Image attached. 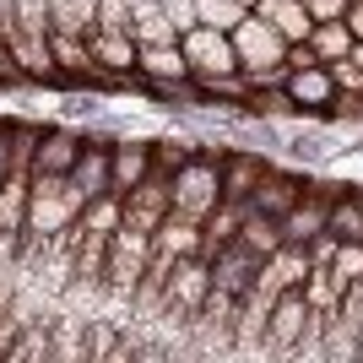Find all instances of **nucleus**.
<instances>
[{"mask_svg": "<svg viewBox=\"0 0 363 363\" xmlns=\"http://www.w3.org/2000/svg\"><path fill=\"white\" fill-rule=\"evenodd\" d=\"M223 152L228 147H201L190 163L168 179V212L184 223H206L223 201Z\"/></svg>", "mask_w": 363, "mask_h": 363, "instance_id": "f257e3e1", "label": "nucleus"}, {"mask_svg": "<svg viewBox=\"0 0 363 363\" xmlns=\"http://www.w3.org/2000/svg\"><path fill=\"white\" fill-rule=\"evenodd\" d=\"M152 266V233H136V228H114L108 233V250H104V293L108 298H125V303H136L141 293V277H147Z\"/></svg>", "mask_w": 363, "mask_h": 363, "instance_id": "f03ea898", "label": "nucleus"}, {"mask_svg": "<svg viewBox=\"0 0 363 363\" xmlns=\"http://www.w3.org/2000/svg\"><path fill=\"white\" fill-rule=\"evenodd\" d=\"M179 55L190 65V82H206V76H244L239 55H233V38L217 28H190L179 38Z\"/></svg>", "mask_w": 363, "mask_h": 363, "instance_id": "7ed1b4c3", "label": "nucleus"}, {"mask_svg": "<svg viewBox=\"0 0 363 363\" xmlns=\"http://www.w3.org/2000/svg\"><path fill=\"white\" fill-rule=\"evenodd\" d=\"M206 293H212V266L201 255L179 260L174 272H168V288H163V315L174 320H196L201 303H206Z\"/></svg>", "mask_w": 363, "mask_h": 363, "instance_id": "20e7f679", "label": "nucleus"}, {"mask_svg": "<svg viewBox=\"0 0 363 363\" xmlns=\"http://www.w3.org/2000/svg\"><path fill=\"white\" fill-rule=\"evenodd\" d=\"M228 38H233V55H239V71H244V76L288 60V44H282V38H277V28H272V22H260L255 11H244V22L228 33Z\"/></svg>", "mask_w": 363, "mask_h": 363, "instance_id": "39448f33", "label": "nucleus"}, {"mask_svg": "<svg viewBox=\"0 0 363 363\" xmlns=\"http://www.w3.org/2000/svg\"><path fill=\"white\" fill-rule=\"evenodd\" d=\"M309 325H315V315H309V303H303V293H282V298L272 303V315H266V352H298L303 342H309Z\"/></svg>", "mask_w": 363, "mask_h": 363, "instance_id": "423d86ee", "label": "nucleus"}, {"mask_svg": "<svg viewBox=\"0 0 363 363\" xmlns=\"http://www.w3.org/2000/svg\"><path fill=\"white\" fill-rule=\"evenodd\" d=\"M309 190V179L303 174H293V168H266L260 174V184H255V196H250V212L255 217H272V223H282V217L298 206V196Z\"/></svg>", "mask_w": 363, "mask_h": 363, "instance_id": "0eeeda50", "label": "nucleus"}, {"mask_svg": "<svg viewBox=\"0 0 363 363\" xmlns=\"http://www.w3.org/2000/svg\"><path fill=\"white\" fill-rule=\"evenodd\" d=\"M206 266H212V293H223V298H233V303L255 288V277H260V255H250L239 239L223 244V250H217Z\"/></svg>", "mask_w": 363, "mask_h": 363, "instance_id": "6e6552de", "label": "nucleus"}, {"mask_svg": "<svg viewBox=\"0 0 363 363\" xmlns=\"http://www.w3.org/2000/svg\"><path fill=\"white\" fill-rule=\"evenodd\" d=\"M87 55H92V65H98V82H130V76H136V38H130V33L92 28Z\"/></svg>", "mask_w": 363, "mask_h": 363, "instance_id": "1a4fd4ad", "label": "nucleus"}, {"mask_svg": "<svg viewBox=\"0 0 363 363\" xmlns=\"http://www.w3.org/2000/svg\"><path fill=\"white\" fill-rule=\"evenodd\" d=\"M136 82H147L152 92H196L190 87V65H184L179 44H157V49H136Z\"/></svg>", "mask_w": 363, "mask_h": 363, "instance_id": "9d476101", "label": "nucleus"}, {"mask_svg": "<svg viewBox=\"0 0 363 363\" xmlns=\"http://www.w3.org/2000/svg\"><path fill=\"white\" fill-rule=\"evenodd\" d=\"M282 98H288L293 114H325L336 98V82L325 65H298V71H288V87H282Z\"/></svg>", "mask_w": 363, "mask_h": 363, "instance_id": "9b49d317", "label": "nucleus"}, {"mask_svg": "<svg viewBox=\"0 0 363 363\" xmlns=\"http://www.w3.org/2000/svg\"><path fill=\"white\" fill-rule=\"evenodd\" d=\"M325 217H331V190H315V184H309V190H303L298 196V206H293L288 217H282V244H309V239H320V233H325Z\"/></svg>", "mask_w": 363, "mask_h": 363, "instance_id": "f8f14e48", "label": "nucleus"}, {"mask_svg": "<svg viewBox=\"0 0 363 363\" xmlns=\"http://www.w3.org/2000/svg\"><path fill=\"white\" fill-rule=\"evenodd\" d=\"M152 174V141H108V190L130 196L141 179Z\"/></svg>", "mask_w": 363, "mask_h": 363, "instance_id": "ddd939ff", "label": "nucleus"}, {"mask_svg": "<svg viewBox=\"0 0 363 363\" xmlns=\"http://www.w3.org/2000/svg\"><path fill=\"white\" fill-rule=\"evenodd\" d=\"M82 130H65V125H49L38 136V152H33V174H49V179H65L82 157Z\"/></svg>", "mask_w": 363, "mask_h": 363, "instance_id": "4468645a", "label": "nucleus"}, {"mask_svg": "<svg viewBox=\"0 0 363 363\" xmlns=\"http://www.w3.org/2000/svg\"><path fill=\"white\" fill-rule=\"evenodd\" d=\"M163 217H168V179L147 174V179L125 196V228H136V233H157Z\"/></svg>", "mask_w": 363, "mask_h": 363, "instance_id": "2eb2a0df", "label": "nucleus"}, {"mask_svg": "<svg viewBox=\"0 0 363 363\" xmlns=\"http://www.w3.org/2000/svg\"><path fill=\"white\" fill-rule=\"evenodd\" d=\"M266 157L260 152H244V147H228L223 152V201H250L255 196L260 174H266Z\"/></svg>", "mask_w": 363, "mask_h": 363, "instance_id": "dca6fc26", "label": "nucleus"}, {"mask_svg": "<svg viewBox=\"0 0 363 363\" xmlns=\"http://www.w3.org/2000/svg\"><path fill=\"white\" fill-rule=\"evenodd\" d=\"M255 16H260V22H272L277 38H282L288 49L309 44V33H315V22H309V11H303V0H260Z\"/></svg>", "mask_w": 363, "mask_h": 363, "instance_id": "f3484780", "label": "nucleus"}, {"mask_svg": "<svg viewBox=\"0 0 363 363\" xmlns=\"http://www.w3.org/2000/svg\"><path fill=\"white\" fill-rule=\"evenodd\" d=\"M49 55H55L60 82H98V65H92V55H87V38L49 28Z\"/></svg>", "mask_w": 363, "mask_h": 363, "instance_id": "a211bd4d", "label": "nucleus"}, {"mask_svg": "<svg viewBox=\"0 0 363 363\" xmlns=\"http://www.w3.org/2000/svg\"><path fill=\"white\" fill-rule=\"evenodd\" d=\"M152 255H157V260H190V255H201V223H184V217L168 212L163 223H157V233H152Z\"/></svg>", "mask_w": 363, "mask_h": 363, "instance_id": "6ab92c4d", "label": "nucleus"}, {"mask_svg": "<svg viewBox=\"0 0 363 363\" xmlns=\"http://www.w3.org/2000/svg\"><path fill=\"white\" fill-rule=\"evenodd\" d=\"M325 233L342 244H363V190H331V217Z\"/></svg>", "mask_w": 363, "mask_h": 363, "instance_id": "aec40b11", "label": "nucleus"}, {"mask_svg": "<svg viewBox=\"0 0 363 363\" xmlns=\"http://www.w3.org/2000/svg\"><path fill=\"white\" fill-rule=\"evenodd\" d=\"M309 49H315V60H320V65L347 60V55H352V33H347V22H315V33H309Z\"/></svg>", "mask_w": 363, "mask_h": 363, "instance_id": "412c9836", "label": "nucleus"}, {"mask_svg": "<svg viewBox=\"0 0 363 363\" xmlns=\"http://www.w3.org/2000/svg\"><path fill=\"white\" fill-rule=\"evenodd\" d=\"M298 293H303V303H309V315H315V320H331L336 309H342V288L331 282V272H309Z\"/></svg>", "mask_w": 363, "mask_h": 363, "instance_id": "4be33fe9", "label": "nucleus"}, {"mask_svg": "<svg viewBox=\"0 0 363 363\" xmlns=\"http://www.w3.org/2000/svg\"><path fill=\"white\" fill-rule=\"evenodd\" d=\"M239 244L250 250V255H260V260H272L277 250H282V228L272 223V217H244V228H239Z\"/></svg>", "mask_w": 363, "mask_h": 363, "instance_id": "5701e85b", "label": "nucleus"}, {"mask_svg": "<svg viewBox=\"0 0 363 363\" xmlns=\"http://www.w3.org/2000/svg\"><path fill=\"white\" fill-rule=\"evenodd\" d=\"M190 11H196V28H217V33H233L244 22L233 0H190Z\"/></svg>", "mask_w": 363, "mask_h": 363, "instance_id": "b1692460", "label": "nucleus"}, {"mask_svg": "<svg viewBox=\"0 0 363 363\" xmlns=\"http://www.w3.org/2000/svg\"><path fill=\"white\" fill-rule=\"evenodd\" d=\"M358 277H363V244H336V255H331V282L347 293Z\"/></svg>", "mask_w": 363, "mask_h": 363, "instance_id": "393cba45", "label": "nucleus"}, {"mask_svg": "<svg viewBox=\"0 0 363 363\" xmlns=\"http://www.w3.org/2000/svg\"><path fill=\"white\" fill-rule=\"evenodd\" d=\"M331 71V82H336V92H347V98H363V71L352 60H336V65H325Z\"/></svg>", "mask_w": 363, "mask_h": 363, "instance_id": "a878e982", "label": "nucleus"}, {"mask_svg": "<svg viewBox=\"0 0 363 363\" xmlns=\"http://www.w3.org/2000/svg\"><path fill=\"white\" fill-rule=\"evenodd\" d=\"M352 0H303V11H309V22H342L347 16Z\"/></svg>", "mask_w": 363, "mask_h": 363, "instance_id": "bb28decb", "label": "nucleus"}, {"mask_svg": "<svg viewBox=\"0 0 363 363\" xmlns=\"http://www.w3.org/2000/svg\"><path fill=\"white\" fill-rule=\"evenodd\" d=\"M342 22H347L352 44H363V0H352V6H347V16H342Z\"/></svg>", "mask_w": 363, "mask_h": 363, "instance_id": "cd10ccee", "label": "nucleus"}, {"mask_svg": "<svg viewBox=\"0 0 363 363\" xmlns=\"http://www.w3.org/2000/svg\"><path fill=\"white\" fill-rule=\"evenodd\" d=\"M342 309H352V315H363V277L352 282L347 293H342Z\"/></svg>", "mask_w": 363, "mask_h": 363, "instance_id": "c85d7f7f", "label": "nucleus"}, {"mask_svg": "<svg viewBox=\"0 0 363 363\" xmlns=\"http://www.w3.org/2000/svg\"><path fill=\"white\" fill-rule=\"evenodd\" d=\"M0 82H6V87H11V82H22V71H16V60L6 55V44H0Z\"/></svg>", "mask_w": 363, "mask_h": 363, "instance_id": "c756f323", "label": "nucleus"}, {"mask_svg": "<svg viewBox=\"0 0 363 363\" xmlns=\"http://www.w3.org/2000/svg\"><path fill=\"white\" fill-rule=\"evenodd\" d=\"M347 60H352V65L363 71V44H352V55H347Z\"/></svg>", "mask_w": 363, "mask_h": 363, "instance_id": "7c9ffc66", "label": "nucleus"}, {"mask_svg": "<svg viewBox=\"0 0 363 363\" xmlns=\"http://www.w3.org/2000/svg\"><path fill=\"white\" fill-rule=\"evenodd\" d=\"M233 6H239V11H255V6H260V0H233Z\"/></svg>", "mask_w": 363, "mask_h": 363, "instance_id": "2f4dec72", "label": "nucleus"}, {"mask_svg": "<svg viewBox=\"0 0 363 363\" xmlns=\"http://www.w3.org/2000/svg\"><path fill=\"white\" fill-rule=\"evenodd\" d=\"M352 363H363V342H358V358H352Z\"/></svg>", "mask_w": 363, "mask_h": 363, "instance_id": "473e14b6", "label": "nucleus"}]
</instances>
